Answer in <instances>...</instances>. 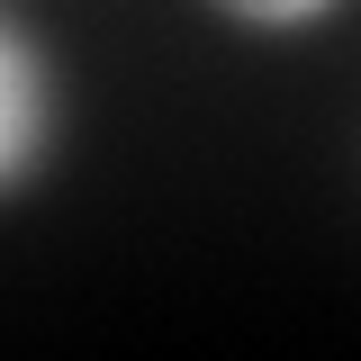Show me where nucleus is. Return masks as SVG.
Instances as JSON below:
<instances>
[{
	"mask_svg": "<svg viewBox=\"0 0 361 361\" xmlns=\"http://www.w3.org/2000/svg\"><path fill=\"white\" fill-rule=\"evenodd\" d=\"M45 154V63L18 27H0V190Z\"/></svg>",
	"mask_w": 361,
	"mask_h": 361,
	"instance_id": "f257e3e1",
	"label": "nucleus"
},
{
	"mask_svg": "<svg viewBox=\"0 0 361 361\" xmlns=\"http://www.w3.org/2000/svg\"><path fill=\"white\" fill-rule=\"evenodd\" d=\"M235 18H253V27H298V18H316V9H334V0H226Z\"/></svg>",
	"mask_w": 361,
	"mask_h": 361,
	"instance_id": "f03ea898",
	"label": "nucleus"
}]
</instances>
